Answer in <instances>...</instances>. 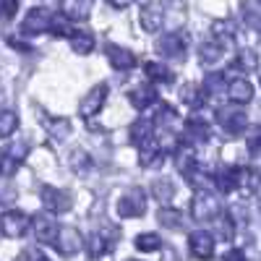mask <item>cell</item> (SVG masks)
Segmentation results:
<instances>
[{
  "instance_id": "cell-1",
  "label": "cell",
  "mask_w": 261,
  "mask_h": 261,
  "mask_svg": "<svg viewBox=\"0 0 261 261\" xmlns=\"http://www.w3.org/2000/svg\"><path fill=\"white\" fill-rule=\"evenodd\" d=\"M222 206H220V199H217L214 188H199L191 199V214L196 222H214L220 217Z\"/></svg>"
},
{
  "instance_id": "cell-2",
  "label": "cell",
  "mask_w": 261,
  "mask_h": 261,
  "mask_svg": "<svg viewBox=\"0 0 261 261\" xmlns=\"http://www.w3.org/2000/svg\"><path fill=\"white\" fill-rule=\"evenodd\" d=\"M27 154H29V144L27 141H21V139L11 141L3 151H0V175L13 178L16 170L21 167V162L27 160Z\"/></svg>"
},
{
  "instance_id": "cell-3",
  "label": "cell",
  "mask_w": 261,
  "mask_h": 261,
  "mask_svg": "<svg viewBox=\"0 0 261 261\" xmlns=\"http://www.w3.org/2000/svg\"><path fill=\"white\" fill-rule=\"evenodd\" d=\"M50 21H53V11L45 6H34L27 11L24 21H21V34H42V32H50Z\"/></svg>"
},
{
  "instance_id": "cell-4",
  "label": "cell",
  "mask_w": 261,
  "mask_h": 261,
  "mask_svg": "<svg viewBox=\"0 0 261 261\" xmlns=\"http://www.w3.org/2000/svg\"><path fill=\"white\" fill-rule=\"evenodd\" d=\"M32 227V220L18 212V209H11L6 214H0V232H3L6 238H11V241H16V238H24L27 230Z\"/></svg>"
},
{
  "instance_id": "cell-5",
  "label": "cell",
  "mask_w": 261,
  "mask_h": 261,
  "mask_svg": "<svg viewBox=\"0 0 261 261\" xmlns=\"http://www.w3.org/2000/svg\"><path fill=\"white\" fill-rule=\"evenodd\" d=\"M107 92H110V86H107L105 81L102 84H97V86H92L89 92L84 94V99H81V105H79V115L81 118H94L102 107H105V102H107Z\"/></svg>"
},
{
  "instance_id": "cell-6",
  "label": "cell",
  "mask_w": 261,
  "mask_h": 261,
  "mask_svg": "<svg viewBox=\"0 0 261 261\" xmlns=\"http://www.w3.org/2000/svg\"><path fill=\"white\" fill-rule=\"evenodd\" d=\"M32 230H34L37 241H39L42 246H50V243H55L60 227H58V222H55L53 212L47 209V212H37V214L32 217Z\"/></svg>"
},
{
  "instance_id": "cell-7",
  "label": "cell",
  "mask_w": 261,
  "mask_h": 261,
  "mask_svg": "<svg viewBox=\"0 0 261 261\" xmlns=\"http://www.w3.org/2000/svg\"><path fill=\"white\" fill-rule=\"evenodd\" d=\"M146 212V193H144V188H130L123 199L118 201V214L120 217H130V220H134V217H141Z\"/></svg>"
},
{
  "instance_id": "cell-8",
  "label": "cell",
  "mask_w": 261,
  "mask_h": 261,
  "mask_svg": "<svg viewBox=\"0 0 261 261\" xmlns=\"http://www.w3.org/2000/svg\"><path fill=\"white\" fill-rule=\"evenodd\" d=\"M39 196H42V204H45V209H50L53 214L68 212V209L73 206L71 193H68V191H60V188H53V186H42Z\"/></svg>"
},
{
  "instance_id": "cell-9",
  "label": "cell",
  "mask_w": 261,
  "mask_h": 261,
  "mask_svg": "<svg viewBox=\"0 0 261 261\" xmlns=\"http://www.w3.org/2000/svg\"><path fill=\"white\" fill-rule=\"evenodd\" d=\"M217 123H220L227 134H243L248 128V115L243 110H235V107H220L217 110Z\"/></svg>"
},
{
  "instance_id": "cell-10",
  "label": "cell",
  "mask_w": 261,
  "mask_h": 261,
  "mask_svg": "<svg viewBox=\"0 0 261 261\" xmlns=\"http://www.w3.org/2000/svg\"><path fill=\"white\" fill-rule=\"evenodd\" d=\"M53 246L58 248L60 256H76L81 251V246H84V238H81V232L76 227H60Z\"/></svg>"
},
{
  "instance_id": "cell-11",
  "label": "cell",
  "mask_w": 261,
  "mask_h": 261,
  "mask_svg": "<svg viewBox=\"0 0 261 261\" xmlns=\"http://www.w3.org/2000/svg\"><path fill=\"white\" fill-rule=\"evenodd\" d=\"M115 238H118V230H99V232H92L89 241H86V253L89 256H105L107 251L115 248Z\"/></svg>"
},
{
  "instance_id": "cell-12",
  "label": "cell",
  "mask_w": 261,
  "mask_h": 261,
  "mask_svg": "<svg viewBox=\"0 0 261 261\" xmlns=\"http://www.w3.org/2000/svg\"><path fill=\"white\" fill-rule=\"evenodd\" d=\"M139 21H141L144 32H149V34L160 32L162 24H165V11H162V6L157 3V0L144 3V8H141V13H139Z\"/></svg>"
},
{
  "instance_id": "cell-13",
  "label": "cell",
  "mask_w": 261,
  "mask_h": 261,
  "mask_svg": "<svg viewBox=\"0 0 261 261\" xmlns=\"http://www.w3.org/2000/svg\"><path fill=\"white\" fill-rule=\"evenodd\" d=\"M214 246H217L214 235L206 232V230H196V232H191V238H188V248H191V253H193V256H199V258H209V256H214Z\"/></svg>"
},
{
  "instance_id": "cell-14",
  "label": "cell",
  "mask_w": 261,
  "mask_h": 261,
  "mask_svg": "<svg viewBox=\"0 0 261 261\" xmlns=\"http://www.w3.org/2000/svg\"><path fill=\"white\" fill-rule=\"evenodd\" d=\"M157 53H160L162 58H175V60H180L183 53H186V42H183V37H180L178 32H170V34L160 37Z\"/></svg>"
},
{
  "instance_id": "cell-15",
  "label": "cell",
  "mask_w": 261,
  "mask_h": 261,
  "mask_svg": "<svg viewBox=\"0 0 261 261\" xmlns=\"http://www.w3.org/2000/svg\"><path fill=\"white\" fill-rule=\"evenodd\" d=\"M107 60L115 71H130L136 65V55L120 45H107Z\"/></svg>"
},
{
  "instance_id": "cell-16",
  "label": "cell",
  "mask_w": 261,
  "mask_h": 261,
  "mask_svg": "<svg viewBox=\"0 0 261 261\" xmlns=\"http://www.w3.org/2000/svg\"><path fill=\"white\" fill-rule=\"evenodd\" d=\"M183 141L186 144H206L209 141V123L201 118H188L186 130H183Z\"/></svg>"
},
{
  "instance_id": "cell-17",
  "label": "cell",
  "mask_w": 261,
  "mask_h": 261,
  "mask_svg": "<svg viewBox=\"0 0 261 261\" xmlns=\"http://www.w3.org/2000/svg\"><path fill=\"white\" fill-rule=\"evenodd\" d=\"M128 102L136 107V110H146V107H151L157 102V92L154 86L149 84H141V86H134V89L128 92Z\"/></svg>"
},
{
  "instance_id": "cell-18",
  "label": "cell",
  "mask_w": 261,
  "mask_h": 261,
  "mask_svg": "<svg viewBox=\"0 0 261 261\" xmlns=\"http://www.w3.org/2000/svg\"><path fill=\"white\" fill-rule=\"evenodd\" d=\"M60 13L68 21H84L92 13V0H63Z\"/></svg>"
},
{
  "instance_id": "cell-19",
  "label": "cell",
  "mask_w": 261,
  "mask_h": 261,
  "mask_svg": "<svg viewBox=\"0 0 261 261\" xmlns=\"http://www.w3.org/2000/svg\"><path fill=\"white\" fill-rule=\"evenodd\" d=\"M227 97H230L232 102H238V105L251 102V99H253V86H251V81H246V79H230V81H227Z\"/></svg>"
},
{
  "instance_id": "cell-20",
  "label": "cell",
  "mask_w": 261,
  "mask_h": 261,
  "mask_svg": "<svg viewBox=\"0 0 261 261\" xmlns=\"http://www.w3.org/2000/svg\"><path fill=\"white\" fill-rule=\"evenodd\" d=\"M220 60H222V42L220 39L204 42V45L199 47V63L204 65V68H214Z\"/></svg>"
},
{
  "instance_id": "cell-21",
  "label": "cell",
  "mask_w": 261,
  "mask_h": 261,
  "mask_svg": "<svg viewBox=\"0 0 261 261\" xmlns=\"http://www.w3.org/2000/svg\"><path fill=\"white\" fill-rule=\"evenodd\" d=\"M68 42H71V50H73L76 55H89V53L94 50V34H92V32H86V29H76V32H71Z\"/></svg>"
},
{
  "instance_id": "cell-22",
  "label": "cell",
  "mask_w": 261,
  "mask_h": 261,
  "mask_svg": "<svg viewBox=\"0 0 261 261\" xmlns=\"http://www.w3.org/2000/svg\"><path fill=\"white\" fill-rule=\"evenodd\" d=\"M42 123H45L47 134L55 141H65V139L71 136V120L68 118H42Z\"/></svg>"
},
{
  "instance_id": "cell-23",
  "label": "cell",
  "mask_w": 261,
  "mask_h": 261,
  "mask_svg": "<svg viewBox=\"0 0 261 261\" xmlns=\"http://www.w3.org/2000/svg\"><path fill=\"white\" fill-rule=\"evenodd\" d=\"M157 220H160V225H162V227H167V230H183V227H186L183 214H180L178 209H172V206H165V209H160Z\"/></svg>"
},
{
  "instance_id": "cell-24",
  "label": "cell",
  "mask_w": 261,
  "mask_h": 261,
  "mask_svg": "<svg viewBox=\"0 0 261 261\" xmlns=\"http://www.w3.org/2000/svg\"><path fill=\"white\" fill-rule=\"evenodd\" d=\"M144 73H146V79L151 81V84H167V81H172V73H170V68L167 65H162V63H144Z\"/></svg>"
},
{
  "instance_id": "cell-25",
  "label": "cell",
  "mask_w": 261,
  "mask_h": 261,
  "mask_svg": "<svg viewBox=\"0 0 261 261\" xmlns=\"http://www.w3.org/2000/svg\"><path fill=\"white\" fill-rule=\"evenodd\" d=\"M151 136H154V120H136L134 125H130V141H134L136 146L149 141Z\"/></svg>"
},
{
  "instance_id": "cell-26",
  "label": "cell",
  "mask_w": 261,
  "mask_h": 261,
  "mask_svg": "<svg viewBox=\"0 0 261 261\" xmlns=\"http://www.w3.org/2000/svg\"><path fill=\"white\" fill-rule=\"evenodd\" d=\"M201 92L206 97H220V94H227V86H225V73H209L204 79V86Z\"/></svg>"
},
{
  "instance_id": "cell-27",
  "label": "cell",
  "mask_w": 261,
  "mask_h": 261,
  "mask_svg": "<svg viewBox=\"0 0 261 261\" xmlns=\"http://www.w3.org/2000/svg\"><path fill=\"white\" fill-rule=\"evenodd\" d=\"M175 165H178V172H180L183 178L191 180V178L196 175V157L191 154L188 149H180L178 154H175Z\"/></svg>"
},
{
  "instance_id": "cell-28",
  "label": "cell",
  "mask_w": 261,
  "mask_h": 261,
  "mask_svg": "<svg viewBox=\"0 0 261 261\" xmlns=\"http://www.w3.org/2000/svg\"><path fill=\"white\" fill-rule=\"evenodd\" d=\"M68 165H71V170L76 172V175H86V172L92 170V160H89V154H86L84 149H73L71 151Z\"/></svg>"
},
{
  "instance_id": "cell-29",
  "label": "cell",
  "mask_w": 261,
  "mask_h": 261,
  "mask_svg": "<svg viewBox=\"0 0 261 261\" xmlns=\"http://www.w3.org/2000/svg\"><path fill=\"white\" fill-rule=\"evenodd\" d=\"M180 99L191 107V110H199V107L204 105V92L199 89V86H193V84H186L180 89Z\"/></svg>"
},
{
  "instance_id": "cell-30",
  "label": "cell",
  "mask_w": 261,
  "mask_h": 261,
  "mask_svg": "<svg viewBox=\"0 0 261 261\" xmlns=\"http://www.w3.org/2000/svg\"><path fill=\"white\" fill-rule=\"evenodd\" d=\"M256 65H258V53H253V50H241V53L235 55L232 68H235V71H256Z\"/></svg>"
},
{
  "instance_id": "cell-31",
  "label": "cell",
  "mask_w": 261,
  "mask_h": 261,
  "mask_svg": "<svg viewBox=\"0 0 261 261\" xmlns=\"http://www.w3.org/2000/svg\"><path fill=\"white\" fill-rule=\"evenodd\" d=\"M151 196H154L157 201H162V204H167L172 196H175V186H172V180H154L151 183Z\"/></svg>"
},
{
  "instance_id": "cell-32",
  "label": "cell",
  "mask_w": 261,
  "mask_h": 261,
  "mask_svg": "<svg viewBox=\"0 0 261 261\" xmlns=\"http://www.w3.org/2000/svg\"><path fill=\"white\" fill-rule=\"evenodd\" d=\"M136 248H139L141 253L160 251V248H162V238H160V235H154V232H141V235L136 238Z\"/></svg>"
},
{
  "instance_id": "cell-33",
  "label": "cell",
  "mask_w": 261,
  "mask_h": 261,
  "mask_svg": "<svg viewBox=\"0 0 261 261\" xmlns=\"http://www.w3.org/2000/svg\"><path fill=\"white\" fill-rule=\"evenodd\" d=\"M18 128V115L13 110H0V136H13Z\"/></svg>"
},
{
  "instance_id": "cell-34",
  "label": "cell",
  "mask_w": 261,
  "mask_h": 261,
  "mask_svg": "<svg viewBox=\"0 0 261 261\" xmlns=\"http://www.w3.org/2000/svg\"><path fill=\"white\" fill-rule=\"evenodd\" d=\"M246 146H248V151H251V157L261 160V125H253V128H248Z\"/></svg>"
},
{
  "instance_id": "cell-35",
  "label": "cell",
  "mask_w": 261,
  "mask_h": 261,
  "mask_svg": "<svg viewBox=\"0 0 261 261\" xmlns=\"http://www.w3.org/2000/svg\"><path fill=\"white\" fill-rule=\"evenodd\" d=\"M16 186L11 183L8 175H0V204H13L16 201Z\"/></svg>"
},
{
  "instance_id": "cell-36",
  "label": "cell",
  "mask_w": 261,
  "mask_h": 261,
  "mask_svg": "<svg viewBox=\"0 0 261 261\" xmlns=\"http://www.w3.org/2000/svg\"><path fill=\"white\" fill-rule=\"evenodd\" d=\"M175 115H178V113L172 110L170 105H160L157 115L151 118V120H154V125H160V128H167V125H172V123H175Z\"/></svg>"
},
{
  "instance_id": "cell-37",
  "label": "cell",
  "mask_w": 261,
  "mask_h": 261,
  "mask_svg": "<svg viewBox=\"0 0 261 261\" xmlns=\"http://www.w3.org/2000/svg\"><path fill=\"white\" fill-rule=\"evenodd\" d=\"M50 32H53L55 37H71L73 29L68 27V18L60 13V16H53V21H50Z\"/></svg>"
},
{
  "instance_id": "cell-38",
  "label": "cell",
  "mask_w": 261,
  "mask_h": 261,
  "mask_svg": "<svg viewBox=\"0 0 261 261\" xmlns=\"http://www.w3.org/2000/svg\"><path fill=\"white\" fill-rule=\"evenodd\" d=\"M0 11H3L6 18H13L18 11V0H0Z\"/></svg>"
},
{
  "instance_id": "cell-39",
  "label": "cell",
  "mask_w": 261,
  "mask_h": 261,
  "mask_svg": "<svg viewBox=\"0 0 261 261\" xmlns=\"http://www.w3.org/2000/svg\"><path fill=\"white\" fill-rule=\"evenodd\" d=\"M107 3H110L113 8H118V11H123V8H128L130 3H134V0H107Z\"/></svg>"
},
{
  "instance_id": "cell-40",
  "label": "cell",
  "mask_w": 261,
  "mask_h": 261,
  "mask_svg": "<svg viewBox=\"0 0 261 261\" xmlns=\"http://www.w3.org/2000/svg\"><path fill=\"white\" fill-rule=\"evenodd\" d=\"M258 81H261V76H258Z\"/></svg>"
}]
</instances>
